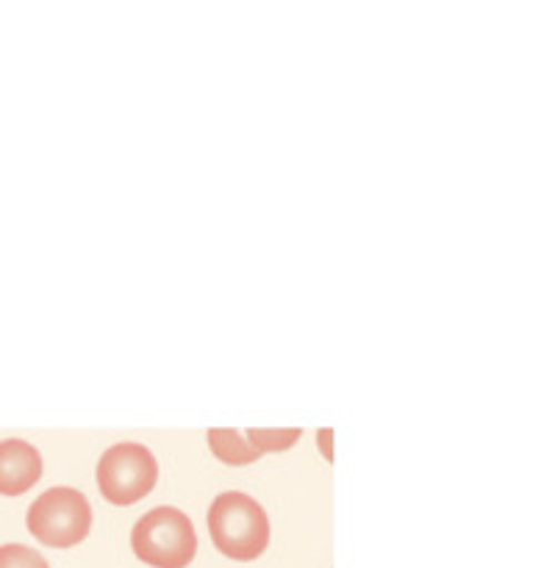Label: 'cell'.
<instances>
[{"instance_id":"1","label":"cell","mask_w":533,"mask_h":568,"mask_svg":"<svg viewBox=\"0 0 533 568\" xmlns=\"http://www.w3.org/2000/svg\"><path fill=\"white\" fill-rule=\"evenodd\" d=\"M209 532L217 552L231 560L261 558L270 544V519L253 497L242 491H225L211 503Z\"/></svg>"},{"instance_id":"2","label":"cell","mask_w":533,"mask_h":568,"mask_svg":"<svg viewBox=\"0 0 533 568\" xmlns=\"http://www.w3.org/2000/svg\"><path fill=\"white\" fill-rule=\"evenodd\" d=\"M131 549L153 568H187L198 555V536L183 510L161 505L133 525Z\"/></svg>"},{"instance_id":"3","label":"cell","mask_w":533,"mask_h":568,"mask_svg":"<svg viewBox=\"0 0 533 568\" xmlns=\"http://www.w3.org/2000/svg\"><path fill=\"white\" fill-rule=\"evenodd\" d=\"M26 525L28 532L44 547H78L81 541H87L89 530H92V505L78 488H48L28 508Z\"/></svg>"},{"instance_id":"4","label":"cell","mask_w":533,"mask_h":568,"mask_svg":"<svg viewBox=\"0 0 533 568\" xmlns=\"http://www.w3.org/2000/svg\"><path fill=\"white\" fill-rule=\"evenodd\" d=\"M159 480L155 455L144 444L120 442L103 453L98 464V486L105 503L125 508L148 497Z\"/></svg>"},{"instance_id":"5","label":"cell","mask_w":533,"mask_h":568,"mask_svg":"<svg viewBox=\"0 0 533 568\" xmlns=\"http://www.w3.org/2000/svg\"><path fill=\"white\" fill-rule=\"evenodd\" d=\"M42 477V455L31 442L6 438L0 442V494L20 497L31 491Z\"/></svg>"},{"instance_id":"6","label":"cell","mask_w":533,"mask_h":568,"mask_svg":"<svg viewBox=\"0 0 533 568\" xmlns=\"http://www.w3.org/2000/svg\"><path fill=\"white\" fill-rule=\"evenodd\" d=\"M209 447L222 464L231 466H248L261 458L259 449L250 442H244L237 430H220V427H214V430H209Z\"/></svg>"},{"instance_id":"7","label":"cell","mask_w":533,"mask_h":568,"mask_svg":"<svg viewBox=\"0 0 533 568\" xmlns=\"http://www.w3.org/2000/svg\"><path fill=\"white\" fill-rule=\"evenodd\" d=\"M248 438L261 455L281 453V449H289L298 444L300 430L298 427H294V430H259V427H253V430H248Z\"/></svg>"},{"instance_id":"8","label":"cell","mask_w":533,"mask_h":568,"mask_svg":"<svg viewBox=\"0 0 533 568\" xmlns=\"http://www.w3.org/2000/svg\"><path fill=\"white\" fill-rule=\"evenodd\" d=\"M0 568H50V566L37 549L22 547V544H3V547H0Z\"/></svg>"}]
</instances>
